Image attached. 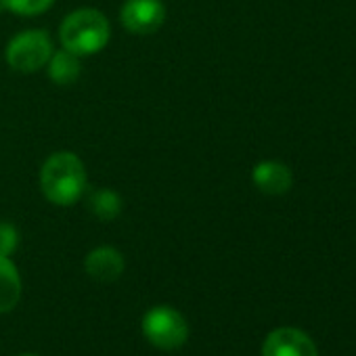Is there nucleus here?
Listing matches in <instances>:
<instances>
[{"label": "nucleus", "instance_id": "obj_14", "mask_svg": "<svg viewBox=\"0 0 356 356\" xmlns=\"http://www.w3.org/2000/svg\"><path fill=\"white\" fill-rule=\"evenodd\" d=\"M17 356H38V354H30V352H26V354H17Z\"/></svg>", "mask_w": 356, "mask_h": 356}, {"label": "nucleus", "instance_id": "obj_3", "mask_svg": "<svg viewBox=\"0 0 356 356\" xmlns=\"http://www.w3.org/2000/svg\"><path fill=\"white\" fill-rule=\"evenodd\" d=\"M145 339L163 352L183 348L189 339V323L172 306H153L145 312L140 323Z\"/></svg>", "mask_w": 356, "mask_h": 356}, {"label": "nucleus", "instance_id": "obj_2", "mask_svg": "<svg viewBox=\"0 0 356 356\" xmlns=\"http://www.w3.org/2000/svg\"><path fill=\"white\" fill-rule=\"evenodd\" d=\"M111 38V26L107 17L97 9H76L72 11L61 28V47L78 57H90L101 53Z\"/></svg>", "mask_w": 356, "mask_h": 356}, {"label": "nucleus", "instance_id": "obj_5", "mask_svg": "<svg viewBox=\"0 0 356 356\" xmlns=\"http://www.w3.org/2000/svg\"><path fill=\"white\" fill-rule=\"evenodd\" d=\"M122 26L136 36L155 34L165 22V7L161 0H126L120 9Z\"/></svg>", "mask_w": 356, "mask_h": 356}, {"label": "nucleus", "instance_id": "obj_8", "mask_svg": "<svg viewBox=\"0 0 356 356\" xmlns=\"http://www.w3.org/2000/svg\"><path fill=\"white\" fill-rule=\"evenodd\" d=\"M126 262L120 250L111 245H99L84 258V270L99 283H113L124 275Z\"/></svg>", "mask_w": 356, "mask_h": 356}, {"label": "nucleus", "instance_id": "obj_12", "mask_svg": "<svg viewBox=\"0 0 356 356\" xmlns=\"http://www.w3.org/2000/svg\"><path fill=\"white\" fill-rule=\"evenodd\" d=\"M3 5L5 11H11L22 17H34L47 13L55 5V0H3Z\"/></svg>", "mask_w": 356, "mask_h": 356}, {"label": "nucleus", "instance_id": "obj_6", "mask_svg": "<svg viewBox=\"0 0 356 356\" xmlns=\"http://www.w3.org/2000/svg\"><path fill=\"white\" fill-rule=\"evenodd\" d=\"M262 356H318L314 341L296 327L270 331L262 343Z\"/></svg>", "mask_w": 356, "mask_h": 356}, {"label": "nucleus", "instance_id": "obj_7", "mask_svg": "<svg viewBox=\"0 0 356 356\" xmlns=\"http://www.w3.org/2000/svg\"><path fill=\"white\" fill-rule=\"evenodd\" d=\"M252 181L264 195H285L293 187V174L287 163L277 159H264L254 165Z\"/></svg>", "mask_w": 356, "mask_h": 356}, {"label": "nucleus", "instance_id": "obj_11", "mask_svg": "<svg viewBox=\"0 0 356 356\" xmlns=\"http://www.w3.org/2000/svg\"><path fill=\"white\" fill-rule=\"evenodd\" d=\"M90 212L103 222H111L122 214V197L113 189H99L88 200Z\"/></svg>", "mask_w": 356, "mask_h": 356}, {"label": "nucleus", "instance_id": "obj_13", "mask_svg": "<svg viewBox=\"0 0 356 356\" xmlns=\"http://www.w3.org/2000/svg\"><path fill=\"white\" fill-rule=\"evenodd\" d=\"M19 245V233L15 225L11 222H0V256L11 258Z\"/></svg>", "mask_w": 356, "mask_h": 356}, {"label": "nucleus", "instance_id": "obj_10", "mask_svg": "<svg viewBox=\"0 0 356 356\" xmlns=\"http://www.w3.org/2000/svg\"><path fill=\"white\" fill-rule=\"evenodd\" d=\"M80 72H82L80 57L65 49L55 51L47 63V74L57 86H72L74 82H78Z\"/></svg>", "mask_w": 356, "mask_h": 356}, {"label": "nucleus", "instance_id": "obj_1", "mask_svg": "<svg viewBox=\"0 0 356 356\" xmlns=\"http://www.w3.org/2000/svg\"><path fill=\"white\" fill-rule=\"evenodd\" d=\"M86 165L72 151H57L47 157L40 170V189L44 197L59 206L70 208L78 204L86 191Z\"/></svg>", "mask_w": 356, "mask_h": 356}, {"label": "nucleus", "instance_id": "obj_4", "mask_svg": "<svg viewBox=\"0 0 356 356\" xmlns=\"http://www.w3.org/2000/svg\"><path fill=\"white\" fill-rule=\"evenodd\" d=\"M55 53L53 40L44 30H26L11 38L7 44V63L13 72L34 74L47 67L51 55Z\"/></svg>", "mask_w": 356, "mask_h": 356}, {"label": "nucleus", "instance_id": "obj_9", "mask_svg": "<svg viewBox=\"0 0 356 356\" xmlns=\"http://www.w3.org/2000/svg\"><path fill=\"white\" fill-rule=\"evenodd\" d=\"M24 293L22 275L15 262L7 256H0V314L11 312Z\"/></svg>", "mask_w": 356, "mask_h": 356}]
</instances>
